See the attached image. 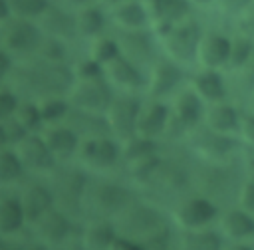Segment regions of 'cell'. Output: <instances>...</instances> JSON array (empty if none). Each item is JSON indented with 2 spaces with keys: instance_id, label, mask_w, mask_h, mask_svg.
I'll use <instances>...</instances> for the list:
<instances>
[{
  "instance_id": "8992f818",
  "label": "cell",
  "mask_w": 254,
  "mask_h": 250,
  "mask_svg": "<svg viewBox=\"0 0 254 250\" xmlns=\"http://www.w3.org/2000/svg\"><path fill=\"white\" fill-rule=\"evenodd\" d=\"M79 222L65 212L52 206L36 222L30 224L28 234L32 240L44 244L50 250H79L77 248Z\"/></svg>"
},
{
  "instance_id": "6da1fadb",
  "label": "cell",
  "mask_w": 254,
  "mask_h": 250,
  "mask_svg": "<svg viewBox=\"0 0 254 250\" xmlns=\"http://www.w3.org/2000/svg\"><path fill=\"white\" fill-rule=\"evenodd\" d=\"M73 81L71 65L50 63L36 56L16 60V65L8 77L10 87L20 97L40 99L54 93H67Z\"/></svg>"
},
{
  "instance_id": "b9f144b4",
  "label": "cell",
  "mask_w": 254,
  "mask_h": 250,
  "mask_svg": "<svg viewBox=\"0 0 254 250\" xmlns=\"http://www.w3.org/2000/svg\"><path fill=\"white\" fill-rule=\"evenodd\" d=\"M242 139L254 147V113H240V131Z\"/></svg>"
},
{
  "instance_id": "60d3db41",
  "label": "cell",
  "mask_w": 254,
  "mask_h": 250,
  "mask_svg": "<svg viewBox=\"0 0 254 250\" xmlns=\"http://www.w3.org/2000/svg\"><path fill=\"white\" fill-rule=\"evenodd\" d=\"M14 65H16V58L12 54H8L0 46V85L2 83H8V77H10L12 69H14Z\"/></svg>"
},
{
  "instance_id": "f546056e",
  "label": "cell",
  "mask_w": 254,
  "mask_h": 250,
  "mask_svg": "<svg viewBox=\"0 0 254 250\" xmlns=\"http://www.w3.org/2000/svg\"><path fill=\"white\" fill-rule=\"evenodd\" d=\"M190 87L198 93V97L204 103H216V101H224L226 97V85L222 75L216 69H208L202 67L200 71H196L190 79Z\"/></svg>"
},
{
  "instance_id": "44dd1931",
  "label": "cell",
  "mask_w": 254,
  "mask_h": 250,
  "mask_svg": "<svg viewBox=\"0 0 254 250\" xmlns=\"http://www.w3.org/2000/svg\"><path fill=\"white\" fill-rule=\"evenodd\" d=\"M190 0H145L153 34L157 36L190 16Z\"/></svg>"
},
{
  "instance_id": "f5cc1de1",
  "label": "cell",
  "mask_w": 254,
  "mask_h": 250,
  "mask_svg": "<svg viewBox=\"0 0 254 250\" xmlns=\"http://www.w3.org/2000/svg\"><path fill=\"white\" fill-rule=\"evenodd\" d=\"M119 2H125V0H99V4H101V6H105V8H111V6L119 4Z\"/></svg>"
},
{
  "instance_id": "7bdbcfd3",
  "label": "cell",
  "mask_w": 254,
  "mask_h": 250,
  "mask_svg": "<svg viewBox=\"0 0 254 250\" xmlns=\"http://www.w3.org/2000/svg\"><path fill=\"white\" fill-rule=\"evenodd\" d=\"M109 250H147V248H145L141 242H137V240H131V238H127V236L117 234Z\"/></svg>"
},
{
  "instance_id": "30bf717a",
  "label": "cell",
  "mask_w": 254,
  "mask_h": 250,
  "mask_svg": "<svg viewBox=\"0 0 254 250\" xmlns=\"http://www.w3.org/2000/svg\"><path fill=\"white\" fill-rule=\"evenodd\" d=\"M187 149L194 159L218 163V161L232 159V155L238 149V141L234 139V135L218 133V131L206 127L204 123H200L192 131H189Z\"/></svg>"
},
{
  "instance_id": "ee69618b",
  "label": "cell",
  "mask_w": 254,
  "mask_h": 250,
  "mask_svg": "<svg viewBox=\"0 0 254 250\" xmlns=\"http://www.w3.org/2000/svg\"><path fill=\"white\" fill-rule=\"evenodd\" d=\"M254 0H218L220 8L224 12H230V14H236V12H244Z\"/></svg>"
},
{
  "instance_id": "816d5d0a",
  "label": "cell",
  "mask_w": 254,
  "mask_h": 250,
  "mask_svg": "<svg viewBox=\"0 0 254 250\" xmlns=\"http://www.w3.org/2000/svg\"><path fill=\"white\" fill-rule=\"evenodd\" d=\"M64 4L71 6V8H79V6H85V4H93V2H99V0H62Z\"/></svg>"
},
{
  "instance_id": "e0dca14e",
  "label": "cell",
  "mask_w": 254,
  "mask_h": 250,
  "mask_svg": "<svg viewBox=\"0 0 254 250\" xmlns=\"http://www.w3.org/2000/svg\"><path fill=\"white\" fill-rule=\"evenodd\" d=\"M169 117H171L169 101L153 99V97L143 95V101H141V107H139V115H137L135 135L161 141L165 137Z\"/></svg>"
},
{
  "instance_id": "3957f363",
  "label": "cell",
  "mask_w": 254,
  "mask_h": 250,
  "mask_svg": "<svg viewBox=\"0 0 254 250\" xmlns=\"http://www.w3.org/2000/svg\"><path fill=\"white\" fill-rule=\"evenodd\" d=\"M137 190L123 175H89L83 190V218H113Z\"/></svg>"
},
{
  "instance_id": "c3c4849f",
  "label": "cell",
  "mask_w": 254,
  "mask_h": 250,
  "mask_svg": "<svg viewBox=\"0 0 254 250\" xmlns=\"http://www.w3.org/2000/svg\"><path fill=\"white\" fill-rule=\"evenodd\" d=\"M244 169H246V179L254 183V155H248V157H246Z\"/></svg>"
},
{
  "instance_id": "ac0fdd59",
  "label": "cell",
  "mask_w": 254,
  "mask_h": 250,
  "mask_svg": "<svg viewBox=\"0 0 254 250\" xmlns=\"http://www.w3.org/2000/svg\"><path fill=\"white\" fill-rule=\"evenodd\" d=\"M121 46V54L127 56L131 62H135L139 67L149 71V67L157 62V50L153 36L149 28L145 30H129V32H117L115 34Z\"/></svg>"
},
{
  "instance_id": "f907efd6",
  "label": "cell",
  "mask_w": 254,
  "mask_h": 250,
  "mask_svg": "<svg viewBox=\"0 0 254 250\" xmlns=\"http://www.w3.org/2000/svg\"><path fill=\"white\" fill-rule=\"evenodd\" d=\"M24 250H50V248H46L44 244H40V242H36L28 236V240L24 242Z\"/></svg>"
},
{
  "instance_id": "cb8c5ba5",
  "label": "cell",
  "mask_w": 254,
  "mask_h": 250,
  "mask_svg": "<svg viewBox=\"0 0 254 250\" xmlns=\"http://www.w3.org/2000/svg\"><path fill=\"white\" fill-rule=\"evenodd\" d=\"M40 28L44 30V34L48 36H56L62 38L65 42H73L77 40V30H75V8L67 6V4H52L48 8V12L38 20Z\"/></svg>"
},
{
  "instance_id": "e575fe53",
  "label": "cell",
  "mask_w": 254,
  "mask_h": 250,
  "mask_svg": "<svg viewBox=\"0 0 254 250\" xmlns=\"http://www.w3.org/2000/svg\"><path fill=\"white\" fill-rule=\"evenodd\" d=\"M28 133H40L44 129V119L38 107V101L32 97H20L18 107L12 115Z\"/></svg>"
},
{
  "instance_id": "11a10c76",
  "label": "cell",
  "mask_w": 254,
  "mask_h": 250,
  "mask_svg": "<svg viewBox=\"0 0 254 250\" xmlns=\"http://www.w3.org/2000/svg\"><path fill=\"white\" fill-rule=\"evenodd\" d=\"M252 101H254V97H252Z\"/></svg>"
},
{
  "instance_id": "277c9868",
  "label": "cell",
  "mask_w": 254,
  "mask_h": 250,
  "mask_svg": "<svg viewBox=\"0 0 254 250\" xmlns=\"http://www.w3.org/2000/svg\"><path fill=\"white\" fill-rule=\"evenodd\" d=\"M87 177L89 175L79 169L73 161L58 163L56 169L48 177H44L52 190L54 206L77 222L83 220V190Z\"/></svg>"
},
{
  "instance_id": "9a60e30c",
  "label": "cell",
  "mask_w": 254,
  "mask_h": 250,
  "mask_svg": "<svg viewBox=\"0 0 254 250\" xmlns=\"http://www.w3.org/2000/svg\"><path fill=\"white\" fill-rule=\"evenodd\" d=\"M103 77L115 93H145L147 71L123 54H119L115 60L103 65Z\"/></svg>"
},
{
  "instance_id": "5b68a950",
  "label": "cell",
  "mask_w": 254,
  "mask_h": 250,
  "mask_svg": "<svg viewBox=\"0 0 254 250\" xmlns=\"http://www.w3.org/2000/svg\"><path fill=\"white\" fill-rule=\"evenodd\" d=\"M73 163L87 175H121V143L111 135L83 137Z\"/></svg>"
},
{
  "instance_id": "d6986e66",
  "label": "cell",
  "mask_w": 254,
  "mask_h": 250,
  "mask_svg": "<svg viewBox=\"0 0 254 250\" xmlns=\"http://www.w3.org/2000/svg\"><path fill=\"white\" fill-rule=\"evenodd\" d=\"M28 236V220L24 216L16 192L0 190V238L26 240Z\"/></svg>"
},
{
  "instance_id": "4dcf8cb0",
  "label": "cell",
  "mask_w": 254,
  "mask_h": 250,
  "mask_svg": "<svg viewBox=\"0 0 254 250\" xmlns=\"http://www.w3.org/2000/svg\"><path fill=\"white\" fill-rule=\"evenodd\" d=\"M26 171L12 147L0 149V190H16L26 181Z\"/></svg>"
},
{
  "instance_id": "9c48e42d",
  "label": "cell",
  "mask_w": 254,
  "mask_h": 250,
  "mask_svg": "<svg viewBox=\"0 0 254 250\" xmlns=\"http://www.w3.org/2000/svg\"><path fill=\"white\" fill-rule=\"evenodd\" d=\"M44 38V30L38 20L10 16L0 24V46L16 60L32 58Z\"/></svg>"
},
{
  "instance_id": "d4e9b609",
  "label": "cell",
  "mask_w": 254,
  "mask_h": 250,
  "mask_svg": "<svg viewBox=\"0 0 254 250\" xmlns=\"http://www.w3.org/2000/svg\"><path fill=\"white\" fill-rule=\"evenodd\" d=\"M216 226L226 240H246L254 236V214L242 210L238 204L226 206L220 208Z\"/></svg>"
},
{
  "instance_id": "52a82bcc",
  "label": "cell",
  "mask_w": 254,
  "mask_h": 250,
  "mask_svg": "<svg viewBox=\"0 0 254 250\" xmlns=\"http://www.w3.org/2000/svg\"><path fill=\"white\" fill-rule=\"evenodd\" d=\"M155 38L159 40L167 58L185 65V63L196 62V50L202 40V30L192 16H187L185 20L173 24L171 28L157 34Z\"/></svg>"
},
{
  "instance_id": "bcb514c9",
  "label": "cell",
  "mask_w": 254,
  "mask_h": 250,
  "mask_svg": "<svg viewBox=\"0 0 254 250\" xmlns=\"http://www.w3.org/2000/svg\"><path fill=\"white\" fill-rule=\"evenodd\" d=\"M222 250H254V248L244 240H226L222 244Z\"/></svg>"
},
{
  "instance_id": "d6a6232c",
  "label": "cell",
  "mask_w": 254,
  "mask_h": 250,
  "mask_svg": "<svg viewBox=\"0 0 254 250\" xmlns=\"http://www.w3.org/2000/svg\"><path fill=\"white\" fill-rule=\"evenodd\" d=\"M36 58L44 60V62H50V63H64V65H71L69 63V42L62 40V38H56V36H48L44 34L36 54Z\"/></svg>"
},
{
  "instance_id": "8d00e7d4",
  "label": "cell",
  "mask_w": 254,
  "mask_h": 250,
  "mask_svg": "<svg viewBox=\"0 0 254 250\" xmlns=\"http://www.w3.org/2000/svg\"><path fill=\"white\" fill-rule=\"evenodd\" d=\"M252 54H254V44L248 36H238L232 40V46H230V58H228V67L232 69H240L244 67L250 60H252Z\"/></svg>"
},
{
  "instance_id": "7dc6e473",
  "label": "cell",
  "mask_w": 254,
  "mask_h": 250,
  "mask_svg": "<svg viewBox=\"0 0 254 250\" xmlns=\"http://www.w3.org/2000/svg\"><path fill=\"white\" fill-rule=\"evenodd\" d=\"M26 240H0V250H24Z\"/></svg>"
},
{
  "instance_id": "484cf974",
  "label": "cell",
  "mask_w": 254,
  "mask_h": 250,
  "mask_svg": "<svg viewBox=\"0 0 254 250\" xmlns=\"http://www.w3.org/2000/svg\"><path fill=\"white\" fill-rule=\"evenodd\" d=\"M230 46H232V40H228L226 36H222L218 32L202 34V40L196 50V62L200 63V67L218 69L228 63Z\"/></svg>"
},
{
  "instance_id": "836d02e7",
  "label": "cell",
  "mask_w": 254,
  "mask_h": 250,
  "mask_svg": "<svg viewBox=\"0 0 254 250\" xmlns=\"http://www.w3.org/2000/svg\"><path fill=\"white\" fill-rule=\"evenodd\" d=\"M121 54V46L117 36H109V34H101L93 40L87 42V56L93 58L99 65H107L111 60H115Z\"/></svg>"
},
{
  "instance_id": "681fc988",
  "label": "cell",
  "mask_w": 254,
  "mask_h": 250,
  "mask_svg": "<svg viewBox=\"0 0 254 250\" xmlns=\"http://www.w3.org/2000/svg\"><path fill=\"white\" fill-rule=\"evenodd\" d=\"M10 16H12V12H10V4H8V0H0V24L6 22Z\"/></svg>"
},
{
  "instance_id": "db71d44e",
  "label": "cell",
  "mask_w": 254,
  "mask_h": 250,
  "mask_svg": "<svg viewBox=\"0 0 254 250\" xmlns=\"http://www.w3.org/2000/svg\"><path fill=\"white\" fill-rule=\"evenodd\" d=\"M192 4H200V6H204V4H210L212 0H190Z\"/></svg>"
},
{
  "instance_id": "4fadbf2b",
  "label": "cell",
  "mask_w": 254,
  "mask_h": 250,
  "mask_svg": "<svg viewBox=\"0 0 254 250\" xmlns=\"http://www.w3.org/2000/svg\"><path fill=\"white\" fill-rule=\"evenodd\" d=\"M183 79H185V71L181 63H177L167 56L157 58V62L147 71V85L143 95L167 101L181 89Z\"/></svg>"
},
{
  "instance_id": "ab89813d",
  "label": "cell",
  "mask_w": 254,
  "mask_h": 250,
  "mask_svg": "<svg viewBox=\"0 0 254 250\" xmlns=\"http://www.w3.org/2000/svg\"><path fill=\"white\" fill-rule=\"evenodd\" d=\"M236 204L242 210L254 214V183L252 181L244 179V183H242V187L238 190V196H236Z\"/></svg>"
},
{
  "instance_id": "7a4b0ae2",
  "label": "cell",
  "mask_w": 254,
  "mask_h": 250,
  "mask_svg": "<svg viewBox=\"0 0 254 250\" xmlns=\"http://www.w3.org/2000/svg\"><path fill=\"white\" fill-rule=\"evenodd\" d=\"M244 179H246V169L234 157L218 163L200 161L192 157V167H190L192 190L210 198L220 208L232 206V200H236Z\"/></svg>"
},
{
  "instance_id": "f1b7e54d",
  "label": "cell",
  "mask_w": 254,
  "mask_h": 250,
  "mask_svg": "<svg viewBox=\"0 0 254 250\" xmlns=\"http://www.w3.org/2000/svg\"><path fill=\"white\" fill-rule=\"evenodd\" d=\"M202 123L206 127L218 131V133L236 135L240 131V113H238V109L234 105H230L226 101L208 103Z\"/></svg>"
},
{
  "instance_id": "5bb4252c",
  "label": "cell",
  "mask_w": 254,
  "mask_h": 250,
  "mask_svg": "<svg viewBox=\"0 0 254 250\" xmlns=\"http://www.w3.org/2000/svg\"><path fill=\"white\" fill-rule=\"evenodd\" d=\"M12 149L16 151V155H18V159H20V163H22V167H24L28 177L44 179L58 165L56 157L50 153V149H48V145H46V141L42 139L40 133H28Z\"/></svg>"
},
{
  "instance_id": "ba28073f",
  "label": "cell",
  "mask_w": 254,
  "mask_h": 250,
  "mask_svg": "<svg viewBox=\"0 0 254 250\" xmlns=\"http://www.w3.org/2000/svg\"><path fill=\"white\" fill-rule=\"evenodd\" d=\"M218 214H220V206L194 190L185 194L181 200H177L169 208L171 222L177 230H192V228L212 226L216 222Z\"/></svg>"
},
{
  "instance_id": "7c38bea8",
  "label": "cell",
  "mask_w": 254,
  "mask_h": 250,
  "mask_svg": "<svg viewBox=\"0 0 254 250\" xmlns=\"http://www.w3.org/2000/svg\"><path fill=\"white\" fill-rule=\"evenodd\" d=\"M113 93L115 91L101 75L91 79H73L65 95L73 109L89 111V113H105Z\"/></svg>"
},
{
  "instance_id": "74e56055",
  "label": "cell",
  "mask_w": 254,
  "mask_h": 250,
  "mask_svg": "<svg viewBox=\"0 0 254 250\" xmlns=\"http://www.w3.org/2000/svg\"><path fill=\"white\" fill-rule=\"evenodd\" d=\"M71 73L73 79H91V77H101L103 75V65H99L93 58L87 54L71 63Z\"/></svg>"
},
{
  "instance_id": "1f68e13d",
  "label": "cell",
  "mask_w": 254,
  "mask_h": 250,
  "mask_svg": "<svg viewBox=\"0 0 254 250\" xmlns=\"http://www.w3.org/2000/svg\"><path fill=\"white\" fill-rule=\"evenodd\" d=\"M36 101H38V107H40V113H42V119H44V127L64 123L71 113V103H69L65 93L46 95V97H40Z\"/></svg>"
},
{
  "instance_id": "603a6c76",
  "label": "cell",
  "mask_w": 254,
  "mask_h": 250,
  "mask_svg": "<svg viewBox=\"0 0 254 250\" xmlns=\"http://www.w3.org/2000/svg\"><path fill=\"white\" fill-rule=\"evenodd\" d=\"M109 24L117 32H129V30H145L151 28L149 12L145 6V0H125L111 8H107Z\"/></svg>"
},
{
  "instance_id": "f35d334b",
  "label": "cell",
  "mask_w": 254,
  "mask_h": 250,
  "mask_svg": "<svg viewBox=\"0 0 254 250\" xmlns=\"http://www.w3.org/2000/svg\"><path fill=\"white\" fill-rule=\"evenodd\" d=\"M20 95L6 83L0 85V121H6L14 115L16 107H18Z\"/></svg>"
},
{
  "instance_id": "4316f807",
  "label": "cell",
  "mask_w": 254,
  "mask_h": 250,
  "mask_svg": "<svg viewBox=\"0 0 254 250\" xmlns=\"http://www.w3.org/2000/svg\"><path fill=\"white\" fill-rule=\"evenodd\" d=\"M109 24V14L107 8L101 6L99 2L85 4L75 8V30H77V40H93L101 34H105V28Z\"/></svg>"
},
{
  "instance_id": "83f0119b",
  "label": "cell",
  "mask_w": 254,
  "mask_h": 250,
  "mask_svg": "<svg viewBox=\"0 0 254 250\" xmlns=\"http://www.w3.org/2000/svg\"><path fill=\"white\" fill-rule=\"evenodd\" d=\"M224 236L212 226L192 228V230H177L173 250H222Z\"/></svg>"
},
{
  "instance_id": "8fae6325",
  "label": "cell",
  "mask_w": 254,
  "mask_h": 250,
  "mask_svg": "<svg viewBox=\"0 0 254 250\" xmlns=\"http://www.w3.org/2000/svg\"><path fill=\"white\" fill-rule=\"evenodd\" d=\"M141 101H143V95H137V93H113L103 117H105L109 135L119 143L135 135Z\"/></svg>"
},
{
  "instance_id": "2e32d148",
  "label": "cell",
  "mask_w": 254,
  "mask_h": 250,
  "mask_svg": "<svg viewBox=\"0 0 254 250\" xmlns=\"http://www.w3.org/2000/svg\"><path fill=\"white\" fill-rule=\"evenodd\" d=\"M14 192L18 196L24 216L28 220V228L32 222H36L44 212H48L54 206V196H52V190H50L46 179L26 177V181Z\"/></svg>"
},
{
  "instance_id": "d590c367",
  "label": "cell",
  "mask_w": 254,
  "mask_h": 250,
  "mask_svg": "<svg viewBox=\"0 0 254 250\" xmlns=\"http://www.w3.org/2000/svg\"><path fill=\"white\" fill-rule=\"evenodd\" d=\"M12 16L28 18V20H40L48 8L54 4V0H8Z\"/></svg>"
},
{
  "instance_id": "ffe728a7",
  "label": "cell",
  "mask_w": 254,
  "mask_h": 250,
  "mask_svg": "<svg viewBox=\"0 0 254 250\" xmlns=\"http://www.w3.org/2000/svg\"><path fill=\"white\" fill-rule=\"evenodd\" d=\"M42 139L46 141L50 153L56 157L58 163H71L75 159L77 147L81 137L69 123H56V125H46L40 131Z\"/></svg>"
},
{
  "instance_id": "7402d4cb",
  "label": "cell",
  "mask_w": 254,
  "mask_h": 250,
  "mask_svg": "<svg viewBox=\"0 0 254 250\" xmlns=\"http://www.w3.org/2000/svg\"><path fill=\"white\" fill-rule=\"evenodd\" d=\"M117 230L109 218H83L77 232L79 250H109Z\"/></svg>"
},
{
  "instance_id": "f6af8a7d",
  "label": "cell",
  "mask_w": 254,
  "mask_h": 250,
  "mask_svg": "<svg viewBox=\"0 0 254 250\" xmlns=\"http://www.w3.org/2000/svg\"><path fill=\"white\" fill-rule=\"evenodd\" d=\"M244 12H246V16H244V20H242V30L246 32V36H248L250 40H254V2H252Z\"/></svg>"
},
{
  "instance_id": "9f6ffc18",
  "label": "cell",
  "mask_w": 254,
  "mask_h": 250,
  "mask_svg": "<svg viewBox=\"0 0 254 250\" xmlns=\"http://www.w3.org/2000/svg\"><path fill=\"white\" fill-rule=\"evenodd\" d=\"M0 240H2V238H0Z\"/></svg>"
}]
</instances>
